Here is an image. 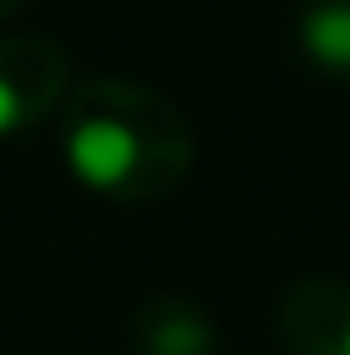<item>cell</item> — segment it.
Returning <instances> with one entry per match:
<instances>
[{
  "instance_id": "6da1fadb",
  "label": "cell",
  "mask_w": 350,
  "mask_h": 355,
  "mask_svg": "<svg viewBox=\"0 0 350 355\" xmlns=\"http://www.w3.org/2000/svg\"><path fill=\"white\" fill-rule=\"evenodd\" d=\"M62 155L88 191L150 206L191 175L196 139L186 114L160 88L98 72L72 83L62 98Z\"/></svg>"
},
{
  "instance_id": "8992f818",
  "label": "cell",
  "mask_w": 350,
  "mask_h": 355,
  "mask_svg": "<svg viewBox=\"0 0 350 355\" xmlns=\"http://www.w3.org/2000/svg\"><path fill=\"white\" fill-rule=\"evenodd\" d=\"M10 10H21V0H0V21H6Z\"/></svg>"
},
{
  "instance_id": "5b68a950",
  "label": "cell",
  "mask_w": 350,
  "mask_h": 355,
  "mask_svg": "<svg viewBox=\"0 0 350 355\" xmlns=\"http://www.w3.org/2000/svg\"><path fill=\"white\" fill-rule=\"evenodd\" d=\"M299 46L324 78L350 83V0H309L299 16Z\"/></svg>"
},
{
  "instance_id": "7a4b0ae2",
  "label": "cell",
  "mask_w": 350,
  "mask_h": 355,
  "mask_svg": "<svg viewBox=\"0 0 350 355\" xmlns=\"http://www.w3.org/2000/svg\"><path fill=\"white\" fill-rule=\"evenodd\" d=\"M67 52L42 31H0V139L36 129L72 88Z\"/></svg>"
},
{
  "instance_id": "3957f363",
  "label": "cell",
  "mask_w": 350,
  "mask_h": 355,
  "mask_svg": "<svg viewBox=\"0 0 350 355\" xmlns=\"http://www.w3.org/2000/svg\"><path fill=\"white\" fill-rule=\"evenodd\" d=\"M279 345L283 355H350V284L309 273L279 299Z\"/></svg>"
},
{
  "instance_id": "277c9868",
  "label": "cell",
  "mask_w": 350,
  "mask_h": 355,
  "mask_svg": "<svg viewBox=\"0 0 350 355\" xmlns=\"http://www.w3.org/2000/svg\"><path fill=\"white\" fill-rule=\"evenodd\" d=\"M129 355H222V329L191 299H150L129 320Z\"/></svg>"
}]
</instances>
